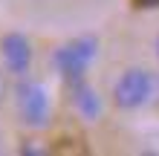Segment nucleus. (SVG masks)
<instances>
[{"label": "nucleus", "instance_id": "nucleus-1", "mask_svg": "<svg viewBox=\"0 0 159 156\" xmlns=\"http://www.w3.org/2000/svg\"><path fill=\"white\" fill-rule=\"evenodd\" d=\"M159 81L145 67H127L113 84V104L119 110H142L156 98Z\"/></svg>", "mask_w": 159, "mask_h": 156}, {"label": "nucleus", "instance_id": "nucleus-2", "mask_svg": "<svg viewBox=\"0 0 159 156\" xmlns=\"http://www.w3.org/2000/svg\"><path fill=\"white\" fill-rule=\"evenodd\" d=\"M96 55H98V38L96 35L72 38L55 52V69L72 84V81L84 78V72L90 69V64L96 61Z\"/></svg>", "mask_w": 159, "mask_h": 156}, {"label": "nucleus", "instance_id": "nucleus-3", "mask_svg": "<svg viewBox=\"0 0 159 156\" xmlns=\"http://www.w3.org/2000/svg\"><path fill=\"white\" fill-rule=\"evenodd\" d=\"M15 104H17V116H20L23 124L29 127H43L49 122L52 104H49V93L46 87L38 84L32 78H20V84L15 87Z\"/></svg>", "mask_w": 159, "mask_h": 156}, {"label": "nucleus", "instance_id": "nucleus-4", "mask_svg": "<svg viewBox=\"0 0 159 156\" xmlns=\"http://www.w3.org/2000/svg\"><path fill=\"white\" fill-rule=\"evenodd\" d=\"M0 55H3L6 69L12 72V75H17V78H23L26 72H29V67H32V43L20 32L3 35V41H0Z\"/></svg>", "mask_w": 159, "mask_h": 156}, {"label": "nucleus", "instance_id": "nucleus-5", "mask_svg": "<svg viewBox=\"0 0 159 156\" xmlns=\"http://www.w3.org/2000/svg\"><path fill=\"white\" fill-rule=\"evenodd\" d=\"M72 104H75V110L84 118H90V122L101 116V98H98V93L84 78L72 81Z\"/></svg>", "mask_w": 159, "mask_h": 156}, {"label": "nucleus", "instance_id": "nucleus-6", "mask_svg": "<svg viewBox=\"0 0 159 156\" xmlns=\"http://www.w3.org/2000/svg\"><path fill=\"white\" fill-rule=\"evenodd\" d=\"M139 9H159V0H136Z\"/></svg>", "mask_w": 159, "mask_h": 156}, {"label": "nucleus", "instance_id": "nucleus-7", "mask_svg": "<svg viewBox=\"0 0 159 156\" xmlns=\"http://www.w3.org/2000/svg\"><path fill=\"white\" fill-rule=\"evenodd\" d=\"M3 98H6V75L0 69V104H3Z\"/></svg>", "mask_w": 159, "mask_h": 156}, {"label": "nucleus", "instance_id": "nucleus-8", "mask_svg": "<svg viewBox=\"0 0 159 156\" xmlns=\"http://www.w3.org/2000/svg\"><path fill=\"white\" fill-rule=\"evenodd\" d=\"M153 47H156V58H159V35H156V43H153Z\"/></svg>", "mask_w": 159, "mask_h": 156}]
</instances>
